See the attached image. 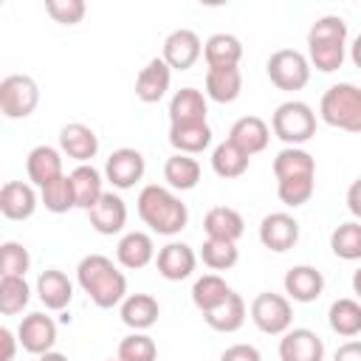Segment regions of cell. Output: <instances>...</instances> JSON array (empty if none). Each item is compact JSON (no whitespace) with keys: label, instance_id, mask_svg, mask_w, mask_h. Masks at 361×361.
I'll use <instances>...</instances> for the list:
<instances>
[{"label":"cell","instance_id":"7bdbcfd3","mask_svg":"<svg viewBox=\"0 0 361 361\" xmlns=\"http://www.w3.org/2000/svg\"><path fill=\"white\" fill-rule=\"evenodd\" d=\"M313 192H316V178H285V180H276V195L290 209L305 206L313 197Z\"/></svg>","mask_w":361,"mask_h":361},{"label":"cell","instance_id":"ab89813d","mask_svg":"<svg viewBox=\"0 0 361 361\" xmlns=\"http://www.w3.org/2000/svg\"><path fill=\"white\" fill-rule=\"evenodd\" d=\"M197 257H200V259H203V265H206V268H212V271H228V268H234V265H237L240 251H237V243L203 240V245H200V254H197Z\"/></svg>","mask_w":361,"mask_h":361},{"label":"cell","instance_id":"681fc988","mask_svg":"<svg viewBox=\"0 0 361 361\" xmlns=\"http://www.w3.org/2000/svg\"><path fill=\"white\" fill-rule=\"evenodd\" d=\"M350 59H353V65L355 68H361V34L353 39V45H350Z\"/></svg>","mask_w":361,"mask_h":361},{"label":"cell","instance_id":"d6a6232c","mask_svg":"<svg viewBox=\"0 0 361 361\" xmlns=\"http://www.w3.org/2000/svg\"><path fill=\"white\" fill-rule=\"evenodd\" d=\"M248 164H251V155H245L237 144H231L228 138L220 141L214 149H212V169L217 178L223 180H234V178H243L248 172Z\"/></svg>","mask_w":361,"mask_h":361},{"label":"cell","instance_id":"8d00e7d4","mask_svg":"<svg viewBox=\"0 0 361 361\" xmlns=\"http://www.w3.org/2000/svg\"><path fill=\"white\" fill-rule=\"evenodd\" d=\"M330 248L338 259H347V262L361 259V220L338 223L330 234Z\"/></svg>","mask_w":361,"mask_h":361},{"label":"cell","instance_id":"74e56055","mask_svg":"<svg viewBox=\"0 0 361 361\" xmlns=\"http://www.w3.org/2000/svg\"><path fill=\"white\" fill-rule=\"evenodd\" d=\"M28 302H31V288L25 276H0V313L3 316L23 313Z\"/></svg>","mask_w":361,"mask_h":361},{"label":"cell","instance_id":"4dcf8cb0","mask_svg":"<svg viewBox=\"0 0 361 361\" xmlns=\"http://www.w3.org/2000/svg\"><path fill=\"white\" fill-rule=\"evenodd\" d=\"M274 178H316V158L305 147H285L274 158Z\"/></svg>","mask_w":361,"mask_h":361},{"label":"cell","instance_id":"8992f818","mask_svg":"<svg viewBox=\"0 0 361 361\" xmlns=\"http://www.w3.org/2000/svg\"><path fill=\"white\" fill-rule=\"evenodd\" d=\"M251 322L257 324L259 333L265 336H285L293 324V305L288 296L274 293V290H262L251 299Z\"/></svg>","mask_w":361,"mask_h":361},{"label":"cell","instance_id":"30bf717a","mask_svg":"<svg viewBox=\"0 0 361 361\" xmlns=\"http://www.w3.org/2000/svg\"><path fill=\"white\" fill-rule=\"evenodd\" d=\"M259 243L274 251V254H285L299 243V220L288 212H271L262 217L259 223Z\"/></svg>","mask_w":361,"mask_h":361},{"label":"cell","instance_id":"9a60e30c","mask_svg":"<svg viewBox=\"0 0 361 361\" xmlns=\"http://www.w3.org/2000/svg\"><path fill=\"white\" fill-rule=\"evenodd\" d=\"M39 206V195L28 180H6L0 189V212L8 220H28Z\"/></svg>","mask_w":361,"mask_h":361},{"label":"cell","instance_id":"4fadbf2b","mask_svg":"<svg viewBox=\"0 0 361 361\" xmlns=\"http://www.w3.org/2000/svg\"><path fill=\"white\" fill-rule=\"evenodd\" d=\"M155 268L158 274L166 279V282H180V279H189L197 268V254L192 245L186 243H166L164 248H158V257H155Z\"/></svg>","mask_w":361,"mask_h":361},{"label":"cell","instance_id":"5b68a950","mask_svg":"<svg viewBox=\"0 0 361 361\" xmlns=\"http://www.w3.org/2000/svg\"><path fill=\"white\" fill-rule=\"evenodd\" d=\"M271 133L285 141V147H302L316 135V113L307 102L288 99L271 116Z\"/></svg>","mask_w":361,"mask_h":361},{"label":"cell","instance_id":"4316f807","mask_svg":"<svg viewBox=\"0 0 361 361\" xmlns=\"http://www.w3.org/2000/svg\"><path fill=\"white\" fill-rule=\"evenodd\" d=\"M71 183H73V195H76V209L90 212L99 197L104 195V172H99L93 164H79L71 172Z\"/></svg>","mask_w":361,"mask_h":361},{"label":"cell","instance_id":"7c38bea8","mask_svg":"<svg viewBox=\"0 0 361 361\" xmlns=\"http://www.w3.org/2000/svg\"><path fill=\"white\" fill-rule=\"evenodd\" d=\"M203 54V42L192 28H175L161 48V59L172 71H189Z\"/></svg>","mask_w":361,"mask_h":361},{"label":"cell","instance_id":"ee69618b","mask_svg":"<svg viewBox=\"0 0 361 361\" xmlns=\"http://www.w3.org/2000/svg\"><path fill=\"white\" fill-rule=\"evenodd\" d=\"M45 11L59 25H76V23H82L87 6H85V0H45Z\"/></svg>","mask_w":361,"mask_h":361},{"label":"cell","instance_id":"ba28073f","mask_svg":"<svg viewBox=\"0 0 361 361\" xmlns=\"http://www.w3.org/2000/svg\"><path fill=\"white\" fill-rule=\"evenodd\" d=\"M39 104V87L25 73H8L0 82V113L6 118H28Z\"/></svg>","mask_w":361,"mask_h":361},{"label":"cell","instance_id":"5bb4252c","mask_svg":"<svg viewBox=\"0 0 361 361\" xmlns=\"http://www.w3.org/2000/svg\"><path fill=\"white\" fill-rule=\"evenodd\" d=\"M59 149H62V155L73 158L76 164H90L99 152V135L87 124L71 121L59 130Z\"/></svg>","mask_w":361,"mask_h":361},{"label":"cell","instance_id":"60d3db41","mask_svg":"<svg viewBox=\"0 0 361 361\" xmlns=\"http://www.w3.org/2000/svg\"><path fill=\"white\" fill-rule=\"evenodd\" d=\"M118 361H155L158 358V344L147 333H130L118 341Z\"/></svg>","mask_w":361,"mask_h":361},{"label":"cell","instance_id":"d6986e66","mask_svg":"<svg viewBox=\"0 0 361 361\" xmlns=\"http://www.w3.org/2000/svg\"><path fill=\"white\" fill-rule=\"evenodd\" d=\"M282 285H285V296H288L290 302L310 305V302H316V299L322 296V290H324V276H322V271L313 268V265H293V268H288Z\"/></svg>","mask_w":361,"mask_h":361},{"label":"cell","instance_id":"f546056e","mask_svg":"<svg viewBox=\"0 0 361 361\" xmlns=\"http://www.w3.org/2000/svg\"><path fill=\"white\" fill-rule=\"evenodd\" d=\"M243 90L240 68H206V99L217 104H231Z\"/></svg>","mask_w":361,"mask_h":361},{"label":"cell","instance_id":"816d5d0a","mask_svg":"<svg viewBox=\"0 0 361 361\" xmlns=\"http://www.w3.org/2000/svg\"><path fill=\"white\" fill-rule=\"evenodd\" d=\"M353 293H355V299L361 302V268L353 271Z\"/></svg>","mask_w":361,"mask_h":361},{"label":"cell","instance_id":"7a4b0ae2","mask_svg":"<svg viewBox=\"0 0 361 361\" xmlns=\"http://www.w3.org/2000/svg\"><path fill=\"white\" fill-rule=\"evenodd\" d=\"M138 217L144 226H149V231L164 234V237H175L186 228L189 223V209L186 203L169 189V186H158V183H147L138 192L135 200Z\"/></svg>","mask_w":361,"mask_h":361},{"label":"cell","instance_id":"b9f144b4","mask_svg":"<svg viewBox=\"0 0 361 361\" xmlns=\"http://www.w3.org/2000/svg\"><path fill=\"white\" fill-rule=\"evenodd\" d=\"M31 268V254L23 243L6 240L0 245V276H25Z\"/></svg>","mask_w":361,"mask_h":361},{"label":"cell","instance_id":"f907efd6","mask_svg":"<svg viewBox=\"0 0 361 361\" xmlns=\"http://www.w3.org/2000/svg\"><path fill=\"white\" fill-rule=\"evenodd\" d=\"M37 361H71V358L62 355V353H56V350H51V353H45V355H37Z\"/></svg>","mask_w":361,"mask_h":361},{"label":"cell","instance_id":"277c9868","mask_svg":"<svg viewBox=\"0 0 361 361\" xmlns=\"http://www.w3.org/2000/svg\"><path fill=\"white\" fill-rule=\"evenodd\" d=\"M319 116L324 124L344 130V133H361V87L350 82L330 85L322 93Z\"/></svg>","mask_w":361,"mask_h":361},{"label":"cell","instance_id":"d590c367","mask_svg":"<svg viewBox=\"0 0 361 361\" xmlns=\"http://www.w3.org/2000/svg\"><path fill=\"white\" fill-rule=\"evenodd\" d=\"M231 290H234V288H231L220 274H203V276H197L195 285H192V302H195V307H197L200 313H209L212 307H217L220 302H226Z\"/></svg>","mask_w":361,"mask_h":361},{"label":"cell","instance_id":"484cf974","mask_svg":"<svg viewBox=\"0 0 361 361\" xmlns=\"http://www.w3.org/2000/svg\"><path fill=\"white\" fill-rule=\"evenodd\" d=\"M37 296L45 310H65L73 299V282L59 268H48L37 276Z\"/></svg>","mask_w":361,"mask_h":361},{"label":"cell","instance_id":"c3c4849f","mask_svg":"<svg viewBox=\"0 0 361 361\" xmlns=\"http://www.w3.org/2000/svg\"><path fill=\"white\" fill-rule=\"evenodd\" d=\"M347 209L355 220H361V178H355L347 189Z\"/></svg>","mask_w":361,"mask_h":361},{"label":"cell","instance_id":"3957f363","mask_svg":"<svg viewBox=\"0 0 361 361\" xmlns=\"http://www.w3.org/2000/svg\"><path fill=\"white\" fill-rule=\"evenodd\" d=\"M347 59V23L338 14H324L307 28V62L322 73H333Z\"/></svg>","mask_w":361,"mask_h":361},{"label":"cell","instance_id":"ffe728a7","mask_svg":"<svg viewBox=\"0 0 361 361\" xmlns=\"http://www.w3.org/2000/svg\"><path fill=\"white\" fill-rule=\"evenodd\" d=\"M25 172H28V183H34L37 189L48 186L51 180L62 178V149L51 147V144H37L28 158H25Z\"/></svg>","mask_w":361,"mask_h":361},{"label":"cell","instance_id":"8fae6325","mask_svg":"<svg viewBox=\"0 0 361 361\" xmlns=\"http://www.w3.org/2000/svg\"><path fill=\"white\" fill-rule=\"evenodd\" d=\"M17 338L23 344L25 353L31 355H45L54 350L56 344V322L45 313H28L23 316V322L17 324Z\"/></svg>","mask_w":361,"mask_h":361},{"label":"cell","instance_id":"bcb514c9","mask_svg":"<svg viewBox=\"0 0 361 361\" xmlns=\"http://www.w3.org/2000/svg\"><path fill=\"white\" fill-rule=\"evenodd\" d=\"M333 361H361V341L350 338V341L338 344V350L333 353Z\"/></svg>","mask_w":361,"mask_h":361},{"label":"cell","instance_id":"e575fe53","mask_svg":"<svg viewBox=\"0 0 361 361\" xmlns=\"http://www.w3.org/2000/svg\"><path fill=\"white\" fill-rule=\"evenodd\" d=\"M330 330L341 338H355L361 333V302L358 299H336L327 310Z\"/></svg>","mask_w":361,"mask_h":361},{"label":"cell","instance_id":"f5cc1de1","mask_svg":"<svg viewBox=\"0 0 361 361\" xmlns=\"http://www.w3.org/2000/svg\"><path fill=\"white\" fill-rule=\"evenodd\" d=\"M110 361H113V358H110ZM116 361H118V358H116Z\"/></svg>","mask_w":361,"mask_h":361},{"label":"cell","instance_id":"83f0119b","mask_svg":"<svg viewBox=\"0 0 361 361\" xmlns=\"http://www.w3.org/2000/svg\"><path fill=\"white\" fill-rule=\"evenodd\" d=\"M203 59L209 68H240L243 42L234 34L217 31L203 42Z\"/></svg>","mask_w":361,"mask_h":361},{"label":"cell","instance_id":"f6af8a7d","mask_svg":"<svg viewBox=\"0 0 361 361\" xmlns=\"http://www.w3.org/2000/svg\"><path fill=\"white\" fill-rule=\"evenodd\" d=\"M220 361H262V355L254 344H231L223 350Z\"/></svg>","mask_w":361,"mask_h":361},{"label":"cell","instance_id":"f35d334b","mask_svg":"<svg viewBox=\"0 0 361 361\" xmlns=\"http://www.w3.org/2000/svg\"><path fill=\"white\" fill-rule=\"evenodd\" d=\"M39 203H42L51 214H65V212L76 209V195H73L71 175H62V178L51 180L48 186H42V189H39Z\"/></svg>","mask_w":361,"mask_h":361},{"label":"cell","instance_id":"ac0fdd59","mask_svg":"<svg viewBox=\"0 0 361 361\" xmlns=\"http://www.w3.org/2000/svg\"><path fill=\"white\" fill-rule=\"evenodd\" d=\"M155 257H158L155 243H152V234L147 231H127L116 243V262L127 271H141L149 262H155Z\"/></svg>","mask_w":361,"mask_h":361},{"label":"cell","instance_id":"9c48e42d","mask_svg":"<svg viewBox=\"0 0 361 361\" xmlns=\"http://www.w3.org/2000/svg\"><path fill=\"white\" fill-rule=\"evenodd\" d=\"M147 172V161L135 147H118L104 161V180H110L113 189L124 192L133 189Z\"/></svg>","mask_w":361,"mask_h":361},{"label":"cell","instance_id":"603a6c76","mask_svg":"<svg viewBox=\"0 0 361 361\" xmlns=\"http://www.w3.org/2000/svg\"><path fill=\"white\" fill-rule=\"evenodd\" d=\"M203 231L206 240H223V243H237L245 231V220L237 209L231 206H214L203 217Z\"/></svg>","mask_w":361,"mask_h":361},{"label":"cell","instance_id":"7402d4cb","mask_svg":"<svg viewBox=\"0 0 361 361\" xmlns=\"http://www.w3.org/2000/svg\"><path fill=\"white\" fill-rule=\"evenodd\" d=\"M118 316L133 333H147L158 322L161 305L152 293H127V299L118 305Z\"/></svg>","mask_w":361,"mask_h":361},{"label":"cell","instance_id":"1f68e13d","mask_svg":"<svg viewBox=\"0 0 361 361\" xmlns=\"http://www.w3.org/2000/svg\"><path fill=\"white\" fill-rule=\"evenodd\" d=\"M245 316H248V313H245L243 296H240L237 290H231L226 302H220L217 307H212L209 313H203V322H206L212 330H217V333H237V330L245 324Z\"/></svg>","mask_w":361,"mask_h":361},{"label":"cell","instance_id":"2e32d148","mask_svg":"<svg viewBox=\"0 0 361 361\" xmlns=\"http://www.w3.org/2000/svg\"><path fill=\"white\" fill-rule=\"evenodd\" d=\"M279 361H324V341L307 327H290L279 338Z\"/></svg>","mask_w":361,"mask_h":361},{"label":"cell","instance_id":"44dd1931","mask_svg":"<svg viewBox=\"0 0 361 361\" xmlns=\"http://www.w3.org/2000/svg\"><path fill=\"white\" fill-rule=\"evenodd\" d=\"M169 82H172V68L161 56H152L135 76V96L144 104H155L166 96Z\"/></svg>","mask_w":361,"mask_h":361},{"label":"cell","instance_id":"f1b7e54d","mask_svg":"<svg viewBox=\"0 0 361 361\" xmlns=\"http://www.w3.org/2000/svg\"><path fill=\"white\" fill-rule=\"evenodd\" d=\"M169 144L175 147V152L180 155H200L203 149H209L212 144V127L209 121H197V124H169Z\"/></svg>","mask_w":361,"mask_h":361},{"label":"cell","instance_id":"6da1fadb","mask_svg":"<svg viewBox=\"0 0 361 361\" xmlns=\"http://www.w3.org/2000/svg\"><path fill=\"white\" fill-rule=\"evenodd\" d=\"M76 282L87 293V299L107 310L127 299V276L118 265L104 254H87L76 265Z\"/></svg>","mask_w":361,"mask_h":361},{"label":"cell","instance_id":"d4e9b609","mask_svg":"<svg viewBox=\"0 0 361 361\" xmlns=\"http://www.w3.org/2000/svg\"><path fill=\"white\" fill-rule=\"evenodd\" d=\"M228 141L237 144L245 155H257V152H262V149L268 147V141H271V127H268L259 116H243V118H237V121L231 124Z\"/></svg>","mask_w":361,"mask_h":361},{"label":"cell","instance_id":"e0dca14e","mask_svg":"<svg viewBox=\"0 0 361 361\" xmlns=\"http://www.w3.org/2000/svg\"><path fill=\"white\" fill-rule=\"evenodd\" d=\"M87 217H90L93 231L113 237V234L124 231V226H127V203L118 192H104L99 197V203L87 212Z\"/></svg>","mask_w":361,"mask_h":361},{"label":"cell","instance_id":"836d02e7","mask_svg":"<svg viewBox=\"0 0 361 361\" xmlns=\"http://www.w3.org/2000/svg\"><path fill=\"white\" fill-rule=\"evenodd\" d=\"M164 180L172 192H189L200 183V164L192 155H169L164 164Z\"/></svg>","mask_w":361,"mask_h":361},{"label":"cell","instance_id":"7dc6e473","mask_svg":"<svg viewBox=\"0 0 361 361\" xmlns=\"http://www.w3.org/2000/svg\"><path fill=\"white\" fill-rule=\"evenodd\" d=\"M0 341H3V355H0V361H14V353H17V344H20L17 333H11L8 327H0Z\"/></svg>","mask_w":361,"mask_h":361},{"label":"cell","instance_id":"cb8c5ba5","mask_svg":"<svg viewBox=\"0 0 361 361\" xmlns=\"http://www.w3.org/2000/svg\"><path fill=\"white\" fill-rule=\"evenodd\" d=\"M206 113L209 102L197 87H180L169 99V124H197L206 121Z\"/></svg>","mask_w":361,"mask_h":361},{"label":"cell","instance_id":"52a82bcc","mask_svg":"<svg viewBox=\"0 0 361 361\" xmlns=\"http://www.w3.org/2000/svg\"><path fill=\"white\" fill-rule=\"evenodd\" d=\"M265 73H268L271 85H276L279 90L293 93V90H302L310 82V62L296 48H279L268 56Z\"/></svg>","mask_w":361,"mask_h":361}]
</instances>
